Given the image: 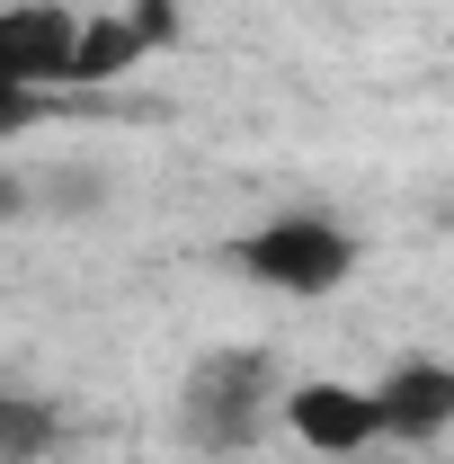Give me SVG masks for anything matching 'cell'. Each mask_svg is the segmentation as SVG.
<instances>
[{"label":"cell","instance_id":"6da1fadb","mask_svg":"<svg viewBox=\"0 0 454 464\" xmlns=\"http://www.w3.org/2000/svg\"><path fill=\"white\" fill-rule=\"evenodd\" d=\"M232 268L259 277V286H277V295H330L356 268V232L339 215H277L250 241H232Z\"/></svg>","mask_w":454,"mask_h":464},{"label":"cell","instance_id":"7a4b0ae2","mask_svg":"<svg viewBox=\"0 0 454 464\" xmlns=\"http://www.w3.org/2000/svg\"><path fill=\"white\" fill-rule=\"evenodd\" d=\"M259 375H268V357H205L196 366V384H187V438L205 456L250 447V429H259Z\"/></svg>","mask_w":454,"mask_h":464},{"label":"cell","instance_id":"3957f363","mask_svg":"<svg viewBox=\"0 0 454 464\" xmlns=\"http://www.w3.org/2000/svg\"><path fill=\"white\" fill-rule=\"evenodd\" d=\"M285 429L312 447V456H330V464H356V456H374V393H356V384H330V375H312V384H294L285 393Z\"/></svg>","mask_w":454,"mask_h":464},{"label":"cell","instance_id":"277c9868","mask_svg":"<svg viewBox=\"0 0 454 464\" xmlns=\"http://www.w3.org/2000/svg\"><path fill=\"white\" fill-rule=\"evenodd\" d=\"M374 429L401 438V447H437L454 429V366L446 357H401L374 393Z\"/></svg>","mask_w":454,"mask_h":464},{"label":"cell","instance_id":"5b68a950","mask_svg":"<svg viewBox=\"0 0 454 464\" xmlns=\"http://www.w3.org/2000/svg\"><path fill=\"white\" fill-rule=\"evenodd\" d=\"M71 36H80V18L62 0H18V9H0V72L18 90L71 81Z\"/></svg>","mask_w":454,"mask_h":464},{"label":"cell","instance_id":"8992f818","mask_svg":"<svg viewBox=\"0 0 454 464\" xmlns=\"http://www.w3.org/2000/svg\"><path fill=\"white\" fill-rule=\"evenodd\" d=\"M143 45H134V27L125 18H80V36H71V81H116V72H134Z\"/></svg>","mask_w":454,"mask_h":464},{"label":"cell","instance_id":"52a82bcc","mask_svg":"<svg viewBox=\"0 0 454 464\" xmlns=\"http://www.w3.org/2000/svg\"><path fill=\"white\" fill-rule=\"evenodd\" d=\"M54 411L45 402H27V393H0V456L18 464V456H45V447H54Z\"/></svg>","mask_w":454,"mask_h":464},{"label":"cell","instance_id":"ba28073f","mask_svg":"<svg viewBox=\"0 0 454 464\" xmlns=\"http://www.w3.org/2000/svg\"><path fill=\"white\" fill-rule=\"evenodd\" d=\"M125 27H134V45H143V54H161V45H178V0H134V9H125Z\"/></svg>","mask_w":454,"mask_h":464},{"label":"cell","instance_id":"9c48e42d","mask_svg":"<svg viewBox=\"0 0 454 464\" xmlns=\"http://www.w3.org/2000/svg\"><path fill=\"white\" fill-rule=\"evenodd\" d=\"M36 125V90H18L9 72H0V134H27Z\"/></svg>","mask_w":454,"mask_h":464},{"label":"cell","instance_id":"30bf717a","mask_svg":"<svg viewBox=\"0 0 454 464\" xmlns=\"http://www.w3.org/2000/svg\"><path fill=\"white\" fill-rule=\"evenodd\" d=\"M0 215H27V179H9V170H0Z\"/></svg>","mask_w":454,"mask_h":464}]
</instances>
